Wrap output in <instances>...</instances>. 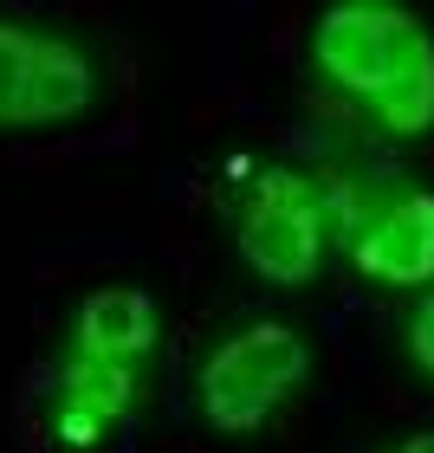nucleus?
<instances>
[{"instance_id":"obj_1","label":"nucleus","mask_w":434,"mask_h":453,"mask_svg":"<svg viewBox=\"0 0 434 453\" xmlns=\"http://www.w3.org/2000/svg\"><path fill=\"white\" fill-rule=\"evenodd\" d=\"M312 58L318 85L344 97L369 130L415 142L434 130V27L389 0H350L312 19Z\"/></svg>"},{"instance_id":"obj_2","label":"nucleus","mask_w":434,"mask_h":453,"mask_svg":"<svg viewBox=\"0 0 434 453\" xmlns=\"http://www.w3.org/2000/svg\"><path fill=\"white\" fill-rule=\"evenodd\" d=\"M312 376V337L285 318L234 324L195 369V408L214 434H253Z\"/></svg>"},{"instance_id":"obj_3","label":"nucleus","mask_w":434,"mask_h":453,"mask_svg":"<svg viewBox=\"0 0 434 453\" xmlns=\"http://www.w3.org/2000/svg\"><path fill=\"white\" fill-rule=\"evenodd\" d=\"M234 253L253 279L279 285V292L312 285L324 273V253H330V201H324V188L305 169H292V162H266L240 195Z\"/></svg>"},{"instance_id":"obj_4","label":"nucleus","mask_w":434,"mask_h":453,"mask_svg":"<svg viewBox=\"0 0 434 453\" xmlns=\"http://www.w3.org/2000/svg\"><path fill=\"white\" fill-rule=\"evenodd\" d=\"M105 72L78 39L27 19H0V130H58L97 111Z\"/></svg>"},{"instance_id":"obj_5","label":"nucleus","mask_w":434,"mask_h":453,"mask_svg":"<svg viewBox=\"0 0 434 453\" xmlns=\"http://www.w3.org/2000/svg\"><path fill=\"white\" fill-rule=\"evenodd\" d=\"M337 246L376 285H396V292L434 285V188H422V181H383V188L357 195L344 208Z\"/></svg>"},{"instance_id":"obj_6","label":"nucleus","mask_w":434,"mask_h":453,"mask_svg":"<svg viewBox=\"0 0 434 453\" xmlns=\"http://www.w3.org/2000/svg\"><path fill=\"white\" fill-rule=\"evenodd\" d=\"M162 343V311L143 285H97V292L72 311L66 349L91 363H117V369H150Z\"/></svg>"},{"instance_id":"obj_7","label":"nucleus","mask_w":434,"mask_h":453,"mask_svg":"<svg viewBox=\"0 0 434 453\" xmlns=\"http://www.w3.org/2000/svg\"><path fill=\"white\" fill-rule=\"evenodd\" d=\"M402 349H408V363H415L422 376H434V292H422V304L408 311V324H402Z\"/></svg>"},{"instance_id":"obj_8","label":"nucleus","mask_w":434,"mask_h":453,"mask_svg":"<svg viewBox=\"0 0 434 453\" xmlns=\"http://www.w3.org/2000/svg\"><path fill=\"white\" fill-rule=\"evenodd\" d=\"M396 453H434V427H415L408 441H396Z\"/></svg>"}]
</instances>
